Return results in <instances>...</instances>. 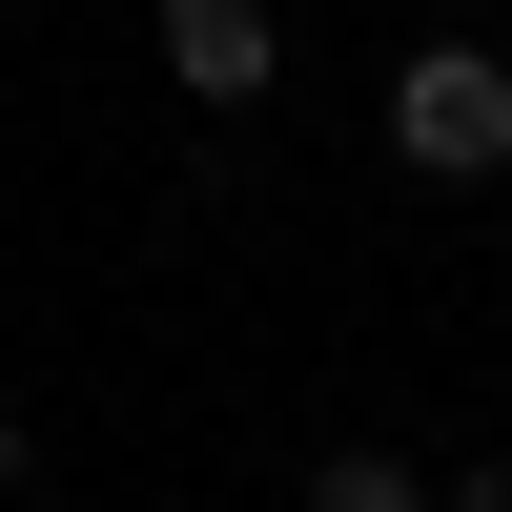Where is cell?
Instances as JSON below:
<instances>
[{
	"instance_id": "obj_1",
	"label": "cell",
	"mask_w": 512,
	"mask_h": 512,
	"mask_svg": "<svg viewBox=\"0 0 512 512\" xmlns=\"http://www.w3.org/2000/svg\"><path fill=\"white\" fill-rule=\"evenodd\" d=\"M390 164H410V185H492V164H512V62H492V41H410V62H390Z\"/></svg>"
},
{
	"instance_id": "obj_2",
	"label": "cell",
	"mask_w": 512,
	"mask_h": 512,
	"mask_svg": "<svg viewBox=\"0 0 512 512\" xmlns=\"http://www.w3.org/2000/svg\"><path fill=\"white\" fill-rule=\"evenodd\" d=\"M144 21H164V82H185L205 123H246L287 82V21H267V0H144Z\"/></svg>"
},
{
	"instance_id": "obj_4",
	"label": "cell",
	"mask_w": 512,
	"mask_h": 512,
	"mask_svg": "<svg viewBox=\"0 0 512 512\" xmlns=\"http://www.w3.org/2000/svg\"><path fill=\"white\" fill-rule=\"evenodd\" d=\"M21 472H41V451H21V410H0V512H21Z\"/></svg>"
},
{
	"instance_id": "obj_3",
	"label": "cell",
	"mask_w": 512,
	"mask_h": 512,
	"mask_svg": "<svg viewBox=\"0 0 512 512\" xmlns=\"http://www.w3.org/2000/svg\"><path fill=\"white\" fill-rule=\"evenodd\" d=\"M308 512H451V472H410V451H308Z\"/></svg>"
}]
</instances>
